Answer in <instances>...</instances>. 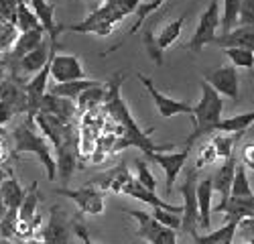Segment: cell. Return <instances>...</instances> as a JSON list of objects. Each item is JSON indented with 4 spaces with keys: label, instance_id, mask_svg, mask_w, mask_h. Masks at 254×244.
I'll return each instance as SVG.
<instances>
[{
    "label": "cell",
    "instance_id": "1",
    "mask_svg": "<svg viewBox=\"0 0 254 244\" xmlns=\"http://www.w3.org/2000/svg\"><path fill=\"white\" fill-rule=\"evenodd\" d=\"M120 84H122V73H116L110 81H108V94H106V108H108L110 116L118 122L120 126H124V136L120 140V147H138L142 149V153H167L171 151L173 145H157L149 138V134L142 132L136 124V120L132 118L130 110H128V104L122 100L120 96Z\"/></svg>",
    "mask_w": 254,
    "mask_h": 244
},
{
    "label": "cell",
    "instance_id": "2",
    "mask_svg": "<svg viewBox=\"0 0 254 244\" xmlns=\"http://www.w3.org/2000/svg\"><path fill=\"white\" fill-rule=\"evenodd\" d=\"M12 140H14V153H33L37 155V159L41 161V165L47 171V179L55 181L57 177V163H55V155L49 147L47 138L41 134L33 122V116H29L25 122L12 130Z\"/></svg>",
    "mask_w": 254,
    "mask_h": 244
},
{
    "label": "cell",
    "instance_id": "3",
    "mask_svg": "<svg viewBox=\"0 0 254 244\" xmlns=\"http://www.w3.org/2000/svg\"><path fill=\"white\" fill-rule=\"evenodd\" d=\"M222 116H224V98L209 84L201 81V98L193 106V130L185 140V149H191L197 138L211 134V128L222 120Z\"/></svg>",
    "mask_w": 254,
    "mask_h": 244
},
{
    "label": "cell",
    "instance_id": "4",
    "mask_svg": "<svg viewBox=\"0 0 254 244\" xmlns=\"http://www.w3.org/2000/svg\"><path fill=\"white\" fill-rule=\"evenodd\" d=\"M197 173L199 169H189L181 185L183 195V214H181V232L187 236H197L199 228V208H197Z\"/></svg>",
    "mask_w": 254,
    "mask_h": 244
},
{
    "label": "cell",
    "instance_id": "5",
    "mask_svg": "<svg viewBox=\"0 0 254 244\" xmlns=\"http://www.w3.org/2000/svg\"><path fill=\"white\" fill-rule=\"evenodd\" d=\"M218 29H220V2L218 0H209L207 8L199 16V23H197L193 37L189 39L187 49L193 51V53H199L209 43H216Z\"/></svg>",
    "mask_w": 254,
    "mask_h": 244
},
{
    "label": "cell",
    "instance_id": "6",
    "mask_svg": "<svg viewBox=\"0 0 254 244\" xmlns=\"http://www.w3.org/2000/svg\"><path fill=\"white\" fill-rule=\"evenodd\" d=\"M130 218L136 220L138 224V236L146 240L149 244H177V234L175 230L159 224L149 212L142 210H124Z\"/></svg>",
    "mask_w": 254,
    "mask_h": 244
},
{
    "label": "cell",
    "instance_id": "7",
    "mask_svg": "<svg viewBox=\"0 0 254 244\" xmlns=\"http://www.w3.org/2000/svg\"><path fill=\"white\" fill-rule=\"evenodd\" d=\"M55 193H59V195H63V197H67V199H71L81 214H90V216H100V214H104V208H106V203H104V193H102V189H98L96 185L92 187L90 183H88V185L77 187V189L57 187Z\"/></svg>",
    "mask_w": 254,
    "mask_h": 244
},
{
    "label": "cell",
    "instance_id": "8",
    "mask_svg": "<svg viewBox=\"0 0 254 244\" xmlns=\"http://www.w3.org/2000/svg\"><path fill=\"white\" fill-rule=\"evenodd\" d=\"M138 81L144 86V90L149 92V96L153 98L155 102V106H157V112L163 116V118H173V116H179V114H189V116H193V106L191 104H187V102H179L171 96H167L163 94L161 90H157V86L153 84V79L151 77H146L142 73H136Z\"/></svg>",
    "mask_w": 254,
    "mask_h": 244
},
{
    "label": "cell",
    "instance_id": "9",
    "mask_svg": "<svg viewBox=\"0 0 254 244\" xmlns=\"http://www.w3.org/2000/svg\"><path fill=\"white\" fill-rule=\"evenodd\" d=\"M71 230H73V224L69 222L67 214L59 206H53L49 210L47 224L39 230V236L47 244H69L71 242Z\"/></svg>",
    "mask_w": 254,
    "mask_h": 244
},
{
    "label": "cell",
    "instance_id": "10",
    "mask_svg": "<svg viewBox=\"0 0 254 244\" xmlns=\"http://www.w3.org/2000/svg\"><path fill=\"white\" fill-rule=\"evenodd\" d=\"M203 81L209 84L220 96H226L230 100L238 102V98H240V77H238V69L234 65H220L216 69L207 71Z\"/></svg>",
    "mask_w": 254,
    "mask_h": 244
},
{
    "label": "cell",
    "instance_id": "11",
    "mask_svg": "<svg viewBox=\"0 0 254 244\" xmlns=\"http://www.w3.org/2000/svg\"><path fill=\"white\" fill-rule=\"evenodd\" d=\"M51 77L55 79V84H67V81L86 79L88 73L83 69L79 57L55 53L51 57Z\"/></svg>",
    "mask_w": 254,
    "mask_h": 244
},
{
    "label": "cell",
    "instance_id": "12",
    "mask_svg": "<svg viewBox=\"0 0 254 244\" xmlns=\"http://www.w3.org/2000/svg\"><path fill=\"white\" fill-rule=\"evenodd\" d=\"M146 157H149L151 161H155L157 165L165 171V183H167V187L165 191L167 193H171L173 191V183L177 179V175L183 171L185 167V163H187V157H189V149H183L179 153H146Z\"/></svg>",
    "mask_w": 254,
    "mask_h": 244
},
{
    "label": "cell",
    "instance_id": "13",
    "mask_svg": "<svg viewBox=\"0 0 254 244\" xmlns=\"http://www.w3.org/2000/svg\"><path fill=\"white\" fill-rule=\"evenodd\" d=\"M122 193H126V195H130V197L146 203V206H151L153 210H169V212H175V214H183V206H175V203H169V201L161 199L157 195V191H151V189L142 187L134 177L128 179V183L124 185Z\"/></svg>",
    "mask_w": 254,
    "mask_h": 244
},
{
    "label": "cell",
    "instance_id": "14",
    "mask_svg": "<svg viewBox=\"0 0 254 244\" xmlns=\"http://www.w3.org/2000/svg\"><path fill=\"white\" fill-rule=\"evenodd\" d=\"M29 2H31V10L39 18L41 27H43V31H45V35L49 39V43L57 45V39L63 33V25L55 23V6L49 4L47 0H29Z\"/></svg>",
    "mask_w": 254,
    "mask_h": 244
},
{
    "label": "cell",
    "instance_id": "15",
    "mask_svg": "<svg viewBox=\"0 0 254 244\" xmlns=\"http://www.w3.org/2000/svg\"><path fill=\"white\" fill-rule=\"evenodd\" d=\"M211 212H218V214H224L226 216V222H244V220H250L254 218V195L252 197H230L228 201L224 203H218V206L211 208Z\"/></svg>",
    "mask_w": 254,
    "mask_h": 244
},
{
    "label": "cell",
    "instance_id": "16",
    "mask_svg": "<svg viewBox=\"0 0 254 244\" xmlns=\"http://www.w3.org/2000/svg\"><path fill=\"white\" fill-rule=\"evenodd\" d=\"M55 53H57V45L49 43V41H43V43H41L35 51L27 53L23 59H20L16 63V67H18V71H23V73H39L49 63Z\"/></svg>",
    "mask_w": 254,
    "mask_h": 244
},
{
    "label": "cell",
    "instance_id": "17",
    "mask_svg": "<svg viewBox=\"0 0 254 244\" xmlns=\"http://www.w3.org/2000/svg\"><path fill=\"white\" fill-rule=\"evenodd\" d=\"M236 155H232L228 159L222 161V165L218 167V171L211 175V185H214V191L220 193V203L228 201L230 199V189H232V181H234V175H236Z\"/></svg>",
    "mask_w": 254,
    "mask_h": 244
},
{
    "label": "cell",
    "instance_id": "18",
    "mask_svg": "<svg viewBox=\"0 0 254 244\" xmlns=\"http://www.w3.org/2000/svg\"><path fill=\"white\" fill-rule=\"evenodd\" d=\"M216 45L222 49H248L254 51V29L250 27H236L226 35L216 39Z\"/></svg>",
    "mask_w": 254,
    "mask_h": 244
},
{
    "label": "cell",
    "instance_id": "19",
    "mask_svg": "<svg viewBox=\"0 0 254 244\" xmlns=\"http://www.w3.org/2000/svg\"><path fill=\"white\" fill-rule=\"evenodd\" d=\"M130 177H132V175L128 173L126 165H124V163H120L118 167H114V169H110V171L98 175V177L90 183V185H98V187H102V189H110V191H114V193H122L124 185L128 183Z\"/></svg>",
    "mask_w": 254,
    "mask_h": 244
},
{
    "label": "cell",
    "instance_id": "20",
    "mask_svg": "<svg viewBox=\"0 0 254 244\" xmlns=\"http://www.w3.org/2000/svg\"><path fill=\"white\" fill-rule=\"evenodd\" d=\"M27 189L20 185L18 179L10 173L2 183H0V197H2V208L4 210H18L20 203L25 199Z\"/></svg>",
    "mask_w": 254,
    "mask_h": 244
},
{
    "label": "cell",
    "instance_id": "21",
    "mask_svg": "<svg viewBox=\"0 0 254 244\" xmlns=\"http://www.w3.org/2000/svg\"><path fill=\"white\" fill-rule=\"evenodd\" d=\"M211 197H214V185L211 177H203L197 181V208H199V228H209L211 224Z\"/></svg>",
    "mask_w": 254,
    "mask_h": 244
},
{
    "label": "cell",
    "instance_id": "22",
    "mask_svg": "<svg viewBox=\"0 0 254 244\" xmlns=\"http://www.w3.org/2000/svg\"><path fill=\"white\" fill-rule=\"evenodd\" d=\"M254 124V110L250 112H244V114H236L232 118H222L218 124H214L211 128V134H242L248 126Z\"/></svg>",
    "mask_w": 254,
    "mask_h": 244
},
{
    "label": "cell",
    "instance_id": "23",
    "mask_svg": "<svg viewBox=\"0 0 254 244\" xmlns=\"http://www.w3.org/2000/svg\"><path fill=\"white\" fill-rule=\"evenodd\" d=\"M43 39H45V31H43V29L20 33L18 39H16V43H14V47H12V55H10V57L18 63V61L23 59L27 53L35 51L41 43H43Z\"/></svg>",
    "mask_w": 254,
    "mask_h": 244
},
{
    "label": "cell",
    "instance_id": "24",
    "mask_svg": "<svg viewBox=\"0 0 254 244\" xmlns=\"http://www.w3.org/2000/svg\"><path fill=\"white\" fill-rule=\"evenodd\" d=\"M183 23H185V14L177 16V18L171 20L169 25H165L159 33H155V51H157V55L163 57V51H165L169 45H173L175 41L179 39L181 29H183Z\"/></svg>",
    "mask_w": 254,
    "mask_h": 244
},
{
    "label": "cell",
    "instance_id": "25",
    "mask_svg": "<svg viewBox=\"0 0 254 244\" xmlns=\"http://www.w3.org/2000/svg\"><path fill=\"white\" fill-rule=\"evenodd\" d=\"M98 84H100V81H94V79H90V77L77 79V81H67V84H53V86L49 88V94L73 102V100L79 98V94H81L83 90L94 88V86H98Z\"/></svg>",
    "mask_w": 254,
    "mask_h": 244
},
{
    "label": "cell",
    "instance_id": "26",
    "mask_svg": "<svg viewBox=\"0 0 254 244\" xmlns=\"http://www.w3.org/2000/svg\"><path fill=\"white\" fill-rule=\"evenodd\" d=\"M238 232V224L236 222H226L222 228L209 232L205 236H193V244H232L234 236Z\"/></svg>",
    "mask_w": 254,
    "mask_h": 244
},
{
    "label": "cell",
    "instance_id": "27",
    "mask_svg": "<svg viewBox=\"0 0 254 244\" xmlns=\"http://www.w3.org/2000/svg\"><path fill=\"white\" fill-rule=\"evenodd\" d=\"M240 6H242V0H222V8H220V29H222V35H226L232 29L238 27Z\"/></svg>",
    "mask_w": 254,
    "mask_h": 244
},
{
    "label": "cell",
    "instance_id": "28",
    "mask_svg": "<svg viewBox=\"0 0 254 244\" xmlns=\"http://www.w3.org/2000/svg\"><path fill=\"white\" fill-rule=\"evenodd\" d=\"M14 25L20 33H27V31H37V29H43L39 23V18L35 16V12L25 4V2H18L16 4V18H14Z\"/></svg>",
    "mask_w": 254,
    "mask_h": 244
},
{
    "label": "cell",
    "instance_id": "29",
    "mask_svg": "<svg viewBox=\"0 0 254 244\" xmlns=\"http://www.w3.org/2000/svg\"><path fill=\"white\" fill-rule=\"evenodd\" d=\"M106 94H108V90H106V86H102V84H98V86H94V88H88V90H83V92L79 94V98L75 100V102H77V108H79V110H88V108H92V106L102 104V102L106 100Z\"/></svg>",
    "mask_w": 254,
    "mask_h": 244
},
{
    "label": "cell",
    "instance_id": "30",
    "mask_svg": "<svg viewBox=\"0 0 254 244\" xmlns=\"http://www.w3.org/2000/svg\"><path fill=\"white\" fill-rule=\"evenodd\" d=\"M254 191L250 187V179H248V173L242 165L236 167V175H234V181H232V189H230V197H252Z\"/></svg>",
    "mask_w": 254,
    "mask_h": 244
},
{
    "label": "cell",
    "instance_id": "31",
    "mask_svg": "<svg viewBox=\"0 0 254 244\" xmlns=\"http://www.w3.org/2000/svg\"><path fill=\"white\" fill-rule=\"evenodd\" d=\"M163 4H165V0H149V2L140 4L138 10H136V20H134V25L130 27V35L138 33V31L142 29V23H144V20L149 18V16H153Z\"/></svg>",
    "mask_w": 254,
    "mask_h": 244
},
{
    "label": "cell",
    "instance_id": "32",
    "mask_svg": "<svg viewBox=\"0 0 254 244\" xmlns=\"http://www.w3.org/2000/svg\"><path fill=\"white\" fill-rule=\"evenodd\" d=\"M16 39H18L16 25L14 23H8V20H0V53L12 51Z\"/></svg>",
    "mask_w": 254,
    "mask_h": 244
},
{
    "label": "cell",
    "instance_id": "33",
    "mask_svg": "<svg viewBox=\"0 0 254 244\" xmlns=\"http://www.w3.org/2000/svg\"><path fill=\"white\" fill-rule=\"evenodd\" d=\"M226 57L232 61V65L236 69L244 67V69H252L254 67V51L248 49H224Z\"/></svg>",
    "mask_w": 254,
    "mask_h": 244
},
{
    "label": "cell",
    "instance_id": "34",
    "mask_svg": "<svg viewBox=\"0 0 254 244\" xmlns=\"http://www.w3.org/2000/svg\"><path fill=\"white\" fill-rule=\"evenodd\" d=\"M134 165H136V177H134V179L140 183L142 187L151 189V191H157V179H155L153 171L149 169V165H146L142 159H136Z\"/></svg>",
    "mask_w": 254,
    "mask_h": 244
},
{
    "label": "cell",
    "instance_id": "35",
    "mask_svg": "<svg viewBox=\"0 0 254 244\" xmlns=\"http://www.w3.org/2000/svg\"><path fill=\"white\" fill-rule=\"evenodd\" d=\"M211 142H214V147H216V153H218V159H228L234 155V136L232 134H214V138H211Z\"/></svg>",
    "mask_w": 254,
    "mask_h": 244
},
{
    "label": "cell",
    "instance_id": "36",
    "mask_svg": "<svg viewBox=\"0 0 254 244\" xmlns=\"http://www.w3.org/2000/svg\"><path fill=\"white\" fill-rule=\"evenodd\" d=\"M159 224L163 226L171 228V230H181V214H175V212H169V210H153L151 214Z\"/></svg>",
    "mask_w": 254,
    "mask_h": 244
},
{
    "label": "cell",
    "instance_id": "37",
    "mask_svg": "<svg viewBox=\"0 0 254 244\" xmlns=\"http://www.w3.org/2000/svg\"><path fill=\"white\" fill-rule=\"evenodd\" d=\"M218 159V153H216V147L214 142H205V145L201 147L199 151V157H197V163H195V169H203V167H209L211 163H214Z\"/></svg>",
    "mask_w": 254,
    "mask_h": 244
},
{
    "label": "cell",
    "instance_id": "38",
    "mask_svg": "<svg viewBox=\"0 0 254 244\" xmlns=\"http://www.w3.org/2000/svg\"><path fill=\"white\" fill-rule=\"evenodd\" d=\"M238 27H250V29H254V0H242Z\"/></svg>",
    "mask_w": 254,
    "mask_h": 244
},
{
    "label": "cell",
    "instance_id": "39",
    "mask_svg": "<svg viewBox=\"0 0 254 244\" xmlns=\"http://www.w3.org/2000/svg\"><path fill=\"white\" fill-rule=\"evenodd\" d=\"M240 159H242V167L254 171V140L246 142V145L240 149Z\"/></svg>",
    "mask_w": 254,
    "mask_h": 244
},
{
    "label": "cell",
    "instance_id": "40",
    "mask_svg": "<svg viewBox=\"0 0 254 244\" xmlns=\"http://www.w3.org/2000/svg\"><path fill=\"white\" fill-rule=\"evenodd\" d=\"M73 232H75V236L81 240V244H94L92 238H90V232H88V228H86V224L73 222Z\"/></svg>",
    "mask_w": 254,
    "mask_h": 244
},
{
    "label": "cell",
    "instance_id": "41",
    "mask_svg": "<svg viewBox=\"0 0 254 244\" xmlns=\"http://www.w3.org/2000/svg\"><path fill=\"white\" fill-rule=\"evenodd\" d=\"M12 116V106L4 104V102H0V124H6Z\"/></svg>",
    "mask_w": 254,
    "mask_h": 244
},
{
    "label": "cell",
    "instance_id": "42",
    "mask_svg": "<svg viewBox=\"0 0 254 244\" xmlns=\"http://www.w3.org/2000/svg\"><path fill=\"white\" fill-rule=\"evenodd\" d=\"M16 244H47V242H45V240H41V238H37V240L29 238V240H18Z\"/></svg>",
    "mask_w": 254,
    "mask_h": 244
},
{
    "label": "cell",
    "instance_id": "43",
    "mask_svg": "<svg viewBox=\"0 0 254 244\" xmlns=\"http://www.w3.org/2000/svg\"><path fill=\"white\" fill-rule=\"evenodd\" d=\"M6 177H8V173H6V171H4L2 167H0V183H2V181H4Z\"/></svg>",
    "mask_w": 254,
    "mask_h": 244
},
{
    "label": "cell",
    "instance_id": "44",
    "mask_svg": "<svg viewBox=\"0 0 254 244\" xmlns=\"http://www.w3.org/2000/svg\"><path fill=\"white\" fill-rule=\"evenodd\" d=\"M47 2H49V4H53V6H55V4H57V2H61V0H47Z\"/></svg>",
    "mask_w": 254,
    "mask_h": 244
},
{
    "label": "cell",
    "instance_id": "45",
    "mask_svg": "<svg viewBox=\"0 0 254 244\" xmlns=\"http://www.w3.org/2000/svg\"><path fill=\"white\" fill-rule=\"evenodd\" d=\"M4 244H16V242H12V240H6V242H4Z\"/></svg>",
    "mask_w": 254,
    "mask_h": 244
},
{
    "label": "cell",
    "instance_id": "46",
    "mask_svg": "<svg viewBox=\"0 0 254 244\" xmlns=\"http://www.w3.org/2000/svg\"><path fill=\"white\" fill-rule=\"evenodd\" d=\"M4 242H6V240H4V238H2V236H0V244H4Z\"/></svg>",
    "mask_w": 254,
    "mask_h": 244
},
{
    "label": "cell",
    "instance_id": "47",
    "mask_svg": "<svg viewBox=\"0 0 254 244\" xmlns=\"http://www.w3.org/2000/svg\"><path fill=\"white\" fill-rule=\"evenodd\" d=\"M92 2H106V0H92Z\"/></svg>",
    "mask_w": 254,
    "mask_h": 244
},
{
    "label": "cell",
    "instance_id": "48",
    "mask_svg": "<svg viewBox=\"0 0 254 244\" xmlns=\"http://www.w3.org/2000/svg\"><path fill=\"white\" fill-rule=\"evenodd\" d=\"M250 244H254V238H250Z\"/></svg>",
    "mask_w": 254,
    "mask_h": 244
},
{
    "label": "cell",
    "instance_id": "49",
    "mask_svg": "<svg viewBox=\"0 0 254 244\" xmlns=\"http://www.w3.org/2000/svg\"><path fill=\"white\" fill-rule=\"evenodd\" d=\"M20 2H25V0H20Z\"/></svg>",
    "mask_w": 254,
    "mask_h": 244
},
{
    "label": "cell",
    "instance_id": "50",
    "mask_svg": "<svg viewBox=\"0 0 254 244\" xmlns=\"http://www.w3.org/2000/svg\"><path fill=\"white\" fill-rule=\"evenodd\" d=\"M246 244H250V242H246Z\"/></svg>",
    "mask_w": 254,
    "mask_h": 244
}]
</instances>
